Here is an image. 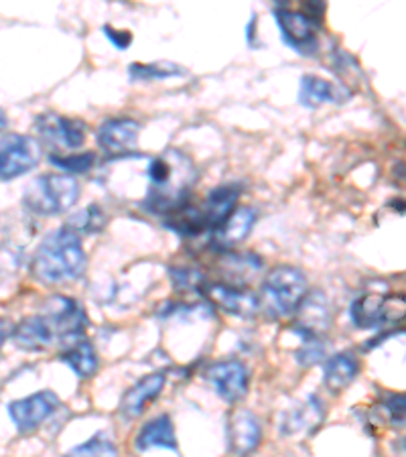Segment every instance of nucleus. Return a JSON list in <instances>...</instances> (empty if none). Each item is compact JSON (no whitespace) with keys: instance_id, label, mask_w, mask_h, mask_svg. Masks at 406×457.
I'll use <instances>...</instances> for the list:
<instances>
[{"instance_id":"15","label":"nucleus","mask_w":406,"mask_h":457,"mask_svg":"<svg viewBox=\"0 0 406 457\" xmlns=\"http://www.w3.org/2000/svg\"><path fill=\"white\" fill-rule=\"evenodd\" d=\"M167 376L162 372L146 374L145 378H140L135 386H130L124 393L120 401V412L127 419H137L145 412L153 401L159 399V395L165 388Z\"/></svg>"},{"instance_id":"14","label":"nucleus","mask_w":406,"mask_h":457,"mask_svg":"<svg viewBox=\"0 0 406 457\" xmlns=\"http://www.w3.org/2000/svg\"><path fill=\"white\" fill-rule=\"evenodd\" d=\"M299 321L294 323L293 329L302 337V340H309V337H321L323 331H327L331 323V313L327 307V299L325 295L311 293L305 295V299L301 301L299 305Z\"/></svg>"},{"instance_id":"33","label":"nucleus","mask_w":406,"mask_h":457,"mask_svg":"<svg viewBox=\"0 0 406 457\" xmlns=\"http://www.w3.org/2000/svg\"><path fill=\"white\" fill-rule=\"evenodd\" d=\"M6 127H9V120H6L4 112H3V110H0V132L6 130Z\"/></svg>"},{"instance_id":"28","label":"nucleus","mask_w":406,"mask_h":457,"mask_svg":"<svg viewBox=\"0 0 406 457\" xmlns=\"http://www.w3.org/2000/svg\"><path fill=\"white\" fill-rule=\"evenodd\" d=\"M94 153H79V154H51L49 163L57 169H63L68 173H86L94 165Z\"/></svg>"},{"instance_id":"25","label":"nucleus","mask_w":406,"mask_h":457,"mask_svg":"<svg viewBox=\"0 0 406 457\" xmlns=\"http://www.w3.org/2000/svg\"><path fill=\"white\" fill-rule=\"evenodd\" d=\"M128 76L140 82H151V79H169L177 76H186V70L181 65L159 62V63H130Z\"/></svg>"},{"instance_id":"32","label":"nucleus","mask_w":406,"mask_h":457,"mask_svg":"<svg viewBox=\"0 0 406 457\" xmlns=\"http://www.w3.org/2000/svg\"><path fill=\"white\" fill-rule=\"evenodd\" d=\"M12 329H14L12 323L6 320V317H0V350H3L4 342L12 336Z\"/></svg>"},{"instance_id":"30","label":"nucleus","mask_w":406,"mask_h":457,"mask_svg":"<svg viewBox=\"0 0 406 457\" xmlns=\"http://www.w3.org/2000/svg\"><path fill=\"white\" fill-rule=\"evenodd\" d=\"M384 411H386L388 421L394 427L404 425V395H393L384 403Z\"/></svg>"},{"instance_id":"16","label":"nucleus","mask_w":406,"mask_h":457,"mask_svg":"<svg viewBox=\"0 0 406 457\" xmlns=\"http://www.w3.org/2000/svg\"><path fill=\"white\" fill-rule=\"evenodd\" d=\"M205 295L226 313L238 315V317H254L261 312V303H258V295L242 291L238 287L226 285V283H213L205 289Z\"/></svg>"},{"instance_id":"7","label":"nucleus","mask_w":406,"mask_h":457,"mask_svg":"<svg viewBox=\"0 0 406 457\" xmlns=\"http://www.w3.org/2000/svg\"><path fill=\"white\" fill-rule=\"evenodd\" d=\"M49 321L51 329L55 334V342H76L84 336L87 328V317L84 309L70 297H63V295H54L47 301L46 312L41 313Z\"/></svg>"},{"instance_id":"17","label":"nucleus","mask_w":406,"mask_h":457,"mask_svg":"<svg viewBox=\"0 0 406 457\" xmlns=\"http://www.w3.org/2000/svg\"><path fill=\"white\" fill-rule=\"evenodd\" d=\"M12 337L14 344H17L21 350L29 352L46 350L49 345L55 344L54 329H51L49 321L43 315H31L21 321L19 326L12 329Z\"/></svg>"},{"instance_id":"12","label":"nucleus","mask_w":406,"mask_h":457,"mask_svg":"<svg viewBox=\"0 0 406 457\" xmlns=\"http://www.w3.org/2000/svg\"><path fill=\"white\" fill-rule=\"evenodd\" d=\"M140 135V124L132 118H108L95 132L98 146L110 157H122L135 151Z\"/></svg>"},{"instance_id":"31","label":"nucleus","mask_w":406,"mask_h":457,"mask_svg":"<svg viewBox=\"0 0 406 457\" xmlns=\"http://www.w3.org/2000/svg\"><path fill=\"white\" fill-rule=\"evenodd\" d=\"M102 33L106 35V39L112 43L116 49L124 51V49L130 47V43H132L130 31H120V29H114L112 25H104V27H102Z\"/></svg>"},{"instance_id":"11","label":"nucleus","mask_w":406,"mask_h":457,"mask_svg":"<svg viewBox=\"0 0 406 457\" xmlns=\"http://www.w3.org/2000/svg\"><path fill=\"white\" fill-rule=\"evenodd\" d=\"M205 376H208V380L211 382V386L220 399H224L226 403H240L248 395L250 376L246 366L238 362V360L216 362L208 368Z\"/></svg>"},{"instance_id":"26","label":"nucleus","mask_w":406,"mask_h":457,"mask_svg":"<svg viewBox=\"0 0 406 457\" xmlns=\"http://www.w3.org/2000/svg\"><path fill=\"white\" fill-rule=\"evenodd\" d=\"M63 457H118V447L106 433H95L86 444L70 449Z\"/></svg>"},{"instance_id":"20","label":"nucleus","mask_w":406,"mask_h":457,"mask_svg":"<svg viewBox=\"0 0 406 457\" xmlns=\"http://www.w3.org/2000/svg\"><path fill=\"white\" fill-rule=\"evenodd\" d=\"M240 194H242V187L236 186V183H230V186L216 187L208 195V202L203 205V213L211 232H216L218 228L226 222L228 216L236 210Z\"/></svg>"},{"instance_id":"29","label":"nucleus","mask_w":406,"mask_h":457,"mask_svg":"<svg viewBox=\"0 0 406 457\" xmlns=\"http://www.w3.org/2000/svg\"><path fill=\"white\" fill-rule=\"evenodd\" d=\"M302 342H305V344H302V348L297 353L299 364L311 366L323 356L325 345L321 344V337H309V340H302Z\"/></svg>"},{"instance_id":"27","label":"nucleus","mask_w":406,"mask_h":457,"mask_svg":"<svg viewBox=\"0 0 406 457\" xmlns=\"http://www.w3.org/2000/svg\"><path fill=\"white\" fill-rule=\"evenodd\" d=\"M104 226H106L104 212H102L95 204H92V205H87L86 210H81L78 216H73L70 228L76 232L81 230L87 234H98V232H102V228Z\"/></svg>"},{"instance_id":"4","label":"nucleus","mask_w":406,"mask_h":457,"mask_svg":"<svg viewBox=\"0 0 406 457\" xmlns=\"http://www.w3.org/2000/svg\"><path fill=\"white\" fill-rule=\"evenodd\" d=\"M79 183L73 175L47 173L29 183L23 204L37 216H59L73 208L79 197Z\"/></svg>"},{"instance_id":"23","label":"nucleus","mask_w":406,"mask_h":457,"mask_svg":"<svg viewBox=\"0 0 406 457\" xmlns=\"http://www.w3.org/2000/svg\"><path fill=\"white\" fill-rule=\"evenodd\" d=\"M323 403L317 396H309V399L301 404V407L293 409L283 421V433L285 435H305L315 431L319 423L323 421Z\"/></svg>"},{"instance_id":"21","label":"nucleus","mask_w":406,"mask_h":457,"mask_svg":"<svg viewBox=\"0 0 406 457\" xmlns=\"http://www.w3.org/2000/svg\"><path fill=\"white\" fill-rule=\"evenodd\" d=\"M256 222V212L248 205H242V208H236L224 224H221L216 230V238H213V245L221 248H230L240 245V242L246 238L253 230Z\"/></svg>"},{"instance_id":"2","label":"nucleus","mask_w":406,"mask_h":457,"mask_svg":"<svg viewBox=\"0 0 406 457\" xmlns=\"http://www.w3.org/2000/svg\"><path fill=\"white\" fill-rule=\"evenodd\" d=\"M86 250L81 238L70 226L49 232L33 256V275L46 285L76 281L86 269Z\"/></svg>"},{"instance_id":"19","label":"nucleus","mask_w":406,"mask_h":457,"mask_svg":"<svg viewBox=\"0 0 406 457\" xmlns=\"http://www.w3.org/2000/svg\"><path fill=\"white\" fill-rule=\"evenodd\" d=\"M360 372L358 360L350 352H339L331 356L323 366V382L331 393L339 395L348 388Z\"/></svg>"},{"instance_id":"3","label":"nucleus","mask_w":406,"mask_h":457,"mask_svg":"<svg viewBox=\"0 0 406 457\" xmlns=\"http://www.w3.org/2000/svg\"><path fill=\"white\" fill-rule=\"evenodd\" d=\"M307 295V277L297 267H277L264 278L258 303L272 320L293 315Z\"/></svg>"},{"instance_id":"22","label":"nucleus","mask_w":406,"mask_h":457,"mask_svg":"<svg viewBox=\"0 0 406 457\" xmlns=\"http://www.w3.org/2000/svg\"><path fill=\"white\" fill-rule=\"evenodd\" d=\"M135 447L138 452H149L153 447L177 449V437H175V427H173L171 417L161 415L146 423L137 435Z\"/></svg>"},{"instance_id":"6","label":"nucleus","mask_w":406,"mask_h":457,"mask_svg":"<svg viewBox=\"0 0 406 457\" xmlns=\"http://www.w3.org/2000/svg\"><path fill=\"white\" fill-rule=\"evenodd\" d=\"M41 146L33 137L9 135L0 143V181H11L39 165Z\"/></svg>"},{"instance_id":"5","label":"nucleus","mask_w":406,"mask_h":457,"mask_svg":"<svg viewBox=\"0 0 406 457\" xmlns=\"http://www.w3.org/2000/svg\"><path fill=\"white\" fill-rule=\"evenodd\" d=\"M406 313L401 295H364L350 309L352 323L358 329H386L402 321Z\"/></svg>"},{"instance_id":"8","label":"nucleus","mask_w":406,"mask_h":457,"mask_svg":"<svg viewBox=\"0 0 406 457\" xmlns=\"http://www.w3.org/2000/svg\"><path fill=\"white\" fill-rule=\"evenodd\" d=\"M275 19L286 46L301 55H315L319 41H317V23L311 14L293 9H275Z\"/></svg>"},{"instance_id":"13","label":"nucleus","mask_w":406,"mask_h":457,"mask_svg":"<svg viewBox=\"0 0 406 457\" xmlns=\"http://www.w3.org/2000/svg\"><path fill=\"white\" fill-rule=\"evenodd\" d=\"M262 441V427L254 412L238 409L232 412L228 421V445L230 452L238 457H248L254 453Z\"/></svg>"},{"instance_id":"18","label":"nucleus","mask_w":406,"mask_h":457,"mask_svg":"<svg viewBox=\"0 0 406 457\" xmlns=\"http://www.w3.org/2000/svg\"><path fill=\"white\" fill-rule=\"evenodd\" d=\"M350 94L334 86L327 79L317 76H305L299 86V102L307 108H319L321 104H334V102H345Z\"/></svg>"},{"instance_id":"10","label":"nucleus","mask_w":406,"mask_h":457,"mask_svg":"<svg viewBox=\"0 0 406 457\" xmlns=\"http://www.w3.org/2000/svg\"><path fill=\"white\" fill-rule=\"evenodd\" d=\"M39 137L51 146L62 149H79L86 141V124L78 118H65L62 114H39L35 120Z\"/></svg>"},{"instance_id":"1","label":"nucleus","mask_w":406,"mask_h":457,"mask_svg":"<svg viewBox=\"0 0 406 457\" xmlns=\"http://www.w3.org/2000/svg\"><path fill=\"white\" fill-rule=\"evenodd\" d=\"M197 171L186 153L169 149L154 157L149 165V191L140 208L153 216H169L186 205Z\"/></svg>"},{"instance_id":"24","label":"nucleus","mask_w":406,"mask_h":457,"mask_svg":"<svg viewBox=\"0 0 406 457\" xmlns=\"http://www.w3.org/2000/svg\"><path fill=\"white\" fill-rule=\"evenodd\" d=\"M62 362L68 364L79 378H92L98 370V356H95L94 345L84 340L65 350L62 353Z\"/></svg>"},{"instance_id":"9","label":"nucleus","mask_w":406,"mask_h":457,"mask_svg":"<svg viewBox=\"0 0 406 457\" xmlns=\"http://www.w3.org/2000/svg\"><path fill=\"white\" fill-rule=\"evenodd\" d=\"M59 404V396L51 390H41V393H35L27 399L14 401L9 404V415L12 423L17 425L21 433H33L35 429L47 421L51 415H55Z\"/></svg>"}]
</instances>
